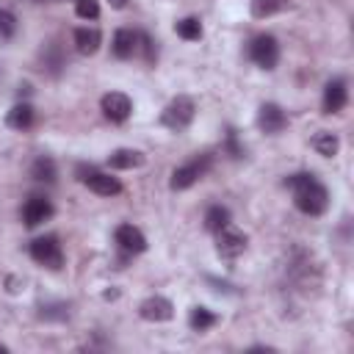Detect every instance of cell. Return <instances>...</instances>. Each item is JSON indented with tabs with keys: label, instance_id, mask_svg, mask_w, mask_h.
<instances>
[{
	"label": "cell",
	"instance_id": "8fae6325",
	"mask_svg": "<svg viewBox=\"0 0 354 354\" xmlns=\"http://www.w3.org/2000/svg\"><path fill=\"white\" fill-rule=\"evenodd\" d=\"M348 103V89H346V81L343 78H332L326 86H324V114H340Z\"/></svg>",
	"mask_w": 354,
	"mask_h": 354
},
{
	"label": "cell",
	"instance_id": "5b68a950",
	"mask_svg": "<svg viewBox=\"0 0 354 354\" xmlns=\"http://www.w3.org/2000/svg\"><path fill=\"white\" fill-rule=\"evenodd\" d=\"M78 174H81V183H83L89 191L100 194V197H116V194L122 191V183L116 180V177H111V174H105V171H97L94 166H89V169L81 166Z\"/></svg>",
	"mask_w": 354,
	"mask_h": 354
},
{
	"label": "cell",
	"instance_id": "484cf974",
	"mask_svg": "<svg viewBox=\"0 0 354 354\" xmlns=\"http://www.w3.org/2000/svg\"><path fill=\"white\" fill-rule=\"evenodd\" d=\"M75 12L81 20H97L100 17V3L97 0H75Z\"/></svg>",
	"mask_w": 354,
	"mask_h": 354
},
{
	"label": "cell",
	"instance_id": "44dd1931",
	"mask_svg": "<svg viewBox=\"0 0 354 354\" xmlns=\"http://www.w3.org/2000/svg\"><path fill=\"white\" fill-rule=\"evenodd\" d=\"M216 324V313L214 310H208V307H191V313H189V326L194 329V332H205V329H211Z\"/></svg>",
	"mask_w": 354,
	"mask_h": 354
},
{
	"label": "cell",
	"instance_id": "3957f363",
	"mask_svg": "<svg viewBox=\"0 0 354 354\" xmlns=\"http://www.w3.org/2000/svg\"><path fill=\"white\" fill-rule=\"evenodd\" d=\"M194 116H197V105H194V100H191V97H186V94H180V97H174V100L163 108V114H160V125H163V127H169V130H174V133H183V130L194 122Z\"/></svg>",
	"mask_w": 354,
	"mask_h": 354
},
{
	"label": "cell",
	"instance_id": "ba28073f",
	"mask_svg": "<svg viewBox=\"0 0 354 354\" xmlns=\"http://www.w3.org/2000/svg\"><path fill=\"white\" fill-rule=\"evenodd\" d=\"M100 111H103V116H105L108 122L122 125V122L130 119L133 103H130V97L122 94V92H108V94H103V100H100Z\"/></svg>",
	"mask_w": 354,
	"mask_h": 354
},
{
	"label": "cell",
	"instance_id": "ffe728a7",
	"mask_svg": "<svg viewBox=\"0 0 354 354\" xmlns=\"http://www.w3.org/2000/svg\"><path fill=\"white\" fill-rule=\"evenodd\" d=\"M42 64H45V67H42L45 72H50V75H59V72L64 70V64H67V61H64V53H61V48H59V45H48V48L42 50Z\"/></svg>",
	"mask_w": 354,
	"mask_h": 354
},
{
	"label": "cell",
	"instance_id": "cb8c5ba5",
	"mask_svg": "<svg viewBox=\"0 0 354 354\" xmlns=\"http://www.w3.org/2000/svg\"><path fill=\"white\" fill-rule=\"evenodd\" d=\"M280 6H282V0H252V3H249L255 20H266V17L277 14Z\"/></svg>",
	"mask_w": 354,
	"mask_h": 354
},
{
	"label": "cell",
	"instance_id": "7a4b0ae2",
	"mask_svg": "<svg viewBox=\"0 0 354 354\" xmlns=\"http://www.w3.org/2000/svg\"><path fill=\"white\" fill-rule=\"evenodd\" d=\"M211 163H214V155H208V152L194 155L191 160H186L183 166H177V169L171 171L169 189H171V191H186V189H191L197 180H202V177L208 174Z\"/></svg>",
	"mask_w": 354,
	"mask_h": 354
},
{
	"label": "cell",
	"instance_id": "d6986e66",
	"mask_svg": "<svg viewBox=\"0 0 354 354\" xmlns=\"http://www.w3.org/2000/svg\"><path fill=\"white\" fill-rule=\"evenodd\" d=\"M313 149H315L318 155H324V158H335L337 149H340V138H337L335 133H329V130H318V133L313 136Z\"/></svg>",
	"mask_w": 354,
	"mask_h": 354
},
{
	"label": "cell",
	"instance_id": "5bb4252c",
	"mask_svg": "<svg viewBox=\"0 0 354 354\" xmlns=\"http://www.w3.org/2000/svg\"><path fill=\"white\" fill-rule=\"evenodd\" d=\"M111 53H114L116 59H122V61L133 59V56L138 53V34L130 31V28H119V31L114 34V39H111Z\"/></svg>",
	"mask_w": 354,
	"mask_h": 354
},
{
	"label": "cell",
	"instance_id": "603a6c76",
	"mask_svg": "<svg viewBox=\"0 0 354 354\" xmlns=\"http://www.w3.org/2000/svg\"><path fill=\"white\" fill-rule=\"evenodd\" d=\"M174 31H177V37L186 39V42H200V39H202V23H200L197 17L180 20V23L174 25Z\"/></svg>",
	"mask_w": 354,
	"mask_h": 354
},
{
	"label": "cell",
	"instance_id": "7402d4cb",
	"mask_svg": "<svg viewBox=\"0 0 354 354\" xmlns=\"http://www.w3.org/2000/svg\"><path fill=\"white\" fill-rule=\"evenodd\" d=\"M225 225H230V211L225 205H211L205 211V230L211 233H219Z\"/></svg>",
	"mask_w": 354,
	"mask_h": 354
},
{
	"label": "cell",
	"instance_id": "83f0119b",
	"mask_svg": "<svg viewBox=\"0 0 354 354\" xmlns=\"http://www.w3.org/2000/svg\"><path fill=\"white\" fill-rule=\"evenodd\" d=\"M42 318H48V321H53V318H67L70 315V310H67V304H53V307H42V313H39Z\"/></svg>",
	"mask_w": 354,
	"mask_h": 354
},
{
	"label": "cell",
	"instance_id": "ac0fdd59",
	"mask_svg": "<svg viewBox=\"0 0 354 354\" xmlns=\"http://www.w3.org/2000/svg\"><path fill=\"white\" fill-rule=\"evenodd\" d=\"M56 174H59L56 160L48 158V155H39V158L31 163V177H34V180H39V183H53Z\"/></svg>",
	"mask_w": 354,
	"mask_h": 354
},
{
	"label": "cell",
	"instance_id": "e0dca14e",
	"mask_svg": "<svg viewBox=\"0 0 354 354\" xmlns=\"http://www.w3.org/2000/svg\"><path fill=\"white\" fill-rule=\"evenodd\" d=\"M6 125L12 130H28L34 125V108L28 103H17L9 114H6Z\"/></svg>",
	"mask_w": 354,
	"mask_h": 354
},
{
	"label": "cell",
	"instance_id": "4316f807",
	"mask_svg": "<svg viewBox=\"0 0 354 354\" xmlns=\"http://www.w3.org/2000/svg\"><path fill=\"white\" fill-rule=\"evenodd\" d=\"M138 50L144 53V61H147V64H152V61H155V56H158L155 42H152L147 34H138Z\"/></svg>",
	"mask_w": 354,
	"mask_h": 354
},
{
	"label": "cell",
	"instance_id": "d4e9b609",
	"mask_svg": "<svg viewBox=\"0 0 354 354\" xmlns=\"http://www.w3.org/2000/svg\"><path fill=\"white\" fill-rule=\"evenodd\" d=\"M17 34V17L9 9H0V45L9 42Z\"/></svg>",
	"mask_w": 354,
	"mask_h": 354
},
{
	"label": "cell",
	"instance_id": "f546056e",
	"mask_svg": "<svg viewBox=\"0 0 354 354\" xmlns=\"http://www.w3.org/2000/svg\"><path fill=\"white\" fill-rule=\"evenodd\" d=\"M108 3H111L114 9H125V6H127V0H108Z\"/></svg>",
	"mask_w": 354,
	"mask_h": 354
},
{
	"label": "cell",
	"instance_id": "9a60e30c",
	"mask_svg": "<svg viewBox=\"0 0 354 354\" xmlns=\"http://www.w3.org/2000/svg\"><path fill=\"white\" fill-rule=\"evenodd\" d=\"M103 45V34L97 28H78L75 31V50L81 56H94Z\"/></svg>",
	"mask_w": 354,
	"mask_h": 354
},
{
	"label": "cell",
	"instance_id": "277c9868",
	"mask_svg": "<svg viewBox=\"0 0 354 354\" xmlns=\"http://www.w3.org/2000/svg\"><path fill=\"white\" fill-rule=\"evenodd\" d=\"M31 258L39 263V266H48L53 271H59L64 266V249L59 244L56 236H42L31 244Z\"/></svg>",
	"mask_w": 354,
	"mask_h": 354
},
{
	"label": "cell",
	"instance_id": "7c38bea8",
	"mask_svg": "<svg viewBox=\"0 0 354 354\" xmlns=\"http://www.w3.org/2000/svg\"><path fill=\"white\" fill-rule=\"evenodd\" d=\"M53 216V202L48 197H31L23 205V222L25 227H39Z\"/></svg>",
	"mask_w": 354,
	"mask_h": 354
},
{
	"label": "cell",
	"instance_id": "6da1fadb",
	"mask_svg": "<svg viewBox=\"0 0 354 354\" xmlns=\"http://www.w3.org/2000/svg\"><path fill=\"white\" fill-rule=\"evenodd\" d=\"M288 189L293 191V205L304 216H321L329 208V191L326 186L310 171H299L288 177Z\"/></svg>",
	"mask_w": 354,
	"mask_h": 354
},
{
	"label": "cell",
	"instance_id": "30bf717a",
	"mask_svg": "<svg viewBox=\"0 0 354 354\" xmlns=\"http://www.w3.org/2000/svg\"><path fill=\"white\" fill-rule=\"evenodd\" d=\"M138 315L144 321H152V324H163V321H171L174 315V304L166 299V296H149L138 304Z\"/></svg>",
	"mask_w": 354,
	"mask_h": 354
},
{
	"label": "cell",
	"instance_id": "52a82bcc",
	"mask_svg": "<svg viewBox=\"0 0 354 354\" xmlns=\"http://www.w3.org/2000/svg\"><path fill=\"white\" fill-rule=\"evenodd\" d=\"M247 249V236L233 227V225H225L219 233H216V252L225 258V260H236L241 258Z\"/></svg>",
	"mask_w": 354,
	"mask_h": 354
},
{
	"label": "cell",
	"instance_id": "f1b7e54d",
	"mask_svg": "<svg viewBox=\"0 0 354 354\" xmlns=\"http://www.w3.org/2000/svg\"><path fill=\"white\" fill-rule=\"evenodd\" d=\"M227 149H230V155H233V158H241V155H244V149L238 147V138H236V130H230V133H227Z\"/></svg>",
	"mask_w": 354,
	"mask_h": 354
},
{
	"label": "cell",
	"instance_id": "4fadbf2b",
	"mask_svg": "<svg viewBox=\"0 0 354 354\" xmlns=\"http://www.w3.org/2000/svg\"><path fill=\"white\" fill-rule=\"evenodd\" d=\"M114 238H116L119 249H122V252H127V255H141V252L147 249V238H144V233H141L138 227H133V225H119V227H116V233H114Z\"/></svg>",
	"mask_w": 354,
	"mask_h": 354
},
{
	"label": "cell",
	"instance_id": "8992f818",
	"mask_svg": "<svg viewBox=\"0 0 354 354\" xmlns=\"http://www.w3.org/2000/svg\"><path fill=\"white\" fill-rule=\"evenodd\" d=\"M249 59L260 67V70H274L280 61V42L271 34H260L249 42Z\"/></svg>",
	"mask_w": 354,
	"mask_h": 354
},
{
	"label": "cell",
	"instance_id": "4dcf8cb0",
	"mask_svg": "<svg viewBox=\"0 0 354 354\" xmlns=\"http://www.w3.org/2000/svg\"><path fill=\"white\" fill-rule=\"evenodd\" d=\"M0 351H6V346H0Z\"/></svg>",
	"mask_w": 354,
	"mask_h": 354
},
{
	"label": "cell",
	"instance_id": "9c48e42d",
	"mask_svg": "<svg viewBox=\"0 0 354 354\" xmlns=\"http://www.w3.org/2000/svg\"><path fill=\"white\" fill-rule=\"evenodd\" d=\"M258 127L266 136H277V133H282L288 127V116L277 103H263L260 111H258Z\"/></svg>",
	"mask_w": 354,
	"mask_h": 354
},
{
	"label": "cell",
	"instance_id": "2e32d148",
	"mask_svg": "<svg viewBox=\"0 0 354 354\" xmlns=\"http://www.w3.org/2000/svg\"><path fill=\"white\" fill-rule=\"evenodd\" d=\"M108 166L111 169H138V166H144V152H138V149H116V152H111L108 155Z\"/></svg>",
	"mask_w": 354,
	"mask_h": 354
}]
</instances>
